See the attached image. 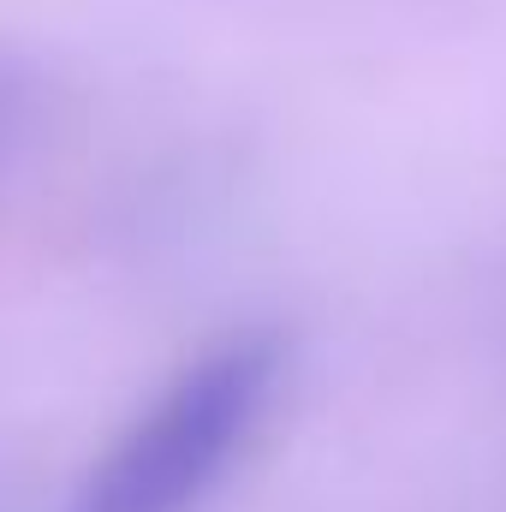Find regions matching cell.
<instances>
[{
	"label": "cell",
	"instance_id": "cell-1",
	"mask_svg": "<svg viewBox=\"0 0 506 512\" xmlns=\"http://www.w3.org/2000/svg\"><path fill=\"white\" fill-rule=\"evenodd\" d=\"M280 376L286 340L274 328L221 334L114 435L78 483L72 512H197L251 447Z\"/></svg>",
	"mask_w": 506,
	"mask_h": 512
},
{
	"label": "cell",
	"instance_id": "cell-2",
	"mask_svg": "<svg viewBox=\"0 0 506 512\" xmlns=\"http://www.w3.org/2000/svg\"><path fill=\"white\" fill-rule=\"evenodd\" d=\"M30 102H36L30 72H24L18 60H0V155L18 143V131H24V120H30Z\"/></svg>",
	"mask_w": 506,
	"mask_h": 512
}]
</instances>
